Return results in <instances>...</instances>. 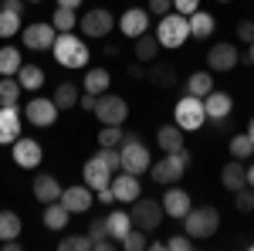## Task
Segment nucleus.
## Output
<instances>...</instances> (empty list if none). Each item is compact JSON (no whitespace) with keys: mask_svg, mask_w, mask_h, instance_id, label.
Instances as JSON below:
<instances>
[{"mask_svg":"<svg viewBox=\"0 0 254 251\" xmlns=\"http://www.w3.org/2000/svg\"><path fill=\"white\" fill-rule=\"evenodd\" d=\"M129 78H146V68L142 65H129Z\"/></svg>","mask_w":254,"mask_h":251,"instance_id":"52","label":"nucleus"},{"mask_svg":"<svg viewBox=\"0 0 254 251\" xmlns=\"http://www.w3.org/2000/svg\"><path fill=\"white\" fill-rule=\"evenodd\" d=\"M126 251H146L149 248V241H146V231H139V228H129V234L119 241Z\"/></svg>","mask_w":254,"mask_h":251,"instance_id":"40","label":"nucleus"},{"mask_svg":"<svg viewBox=\"0 0 254 251\" xmlns=\"http://www.w3.org/2000/svg\"><path fill=\"white\" fill-rule=\"evenodd\" d=\"M129 207H132V211H129L132 214V228H139V231H146V234L159 231V224H163V204H159V200L139 193Z\"/></svg>","mask_w":254,"mask_h":251,"instance_id":"6","label":"nucleus"},{"mask_svg":"<svg viewBox=\"0 0 254 251\" xmlns=\"http://www.w3.org/2000/svg\"><path fill=\"white\" fill-rule=\"evenodd\" d=\"M220 3H231V0H220Z\"/></svg>","mask_w":254,"mask_h":251,"instance_id":"58","label":"nucleus"},{"mask_svg":"<svg viewBox=\"0 0 254 251\" xmlns=\"http://www.w3.org/2000/svg\"><path fill=\"white\" fill-rule=\"evenodd\" d=\"M55 38H58V31H55V24H51V20L27 24V27L20 31V41L27 44V51H51Z\"/></svg>","mask_w":254,"mask_h":251,"instance_id":"12","label":"nucleus"},{"mask_svg":"<svg viewBox=\"0 0 254 251\" xmlns=\"http://www.w3.org/2000/svg\"><path fill=\"white\" fill-rule=\"evenodd\" d=\"M119 156H122V170L126 173H149V163H153V156H149V146L139 139V136H122V143H119Z\"/></svg>","mask_w":254,"mask_h":251,"instance_id":"4","label":"nucleus"},{"mask_svg":"<svg viewBox=\"0 0 254 251\" xmlns=\"http://www.w3.org/2000/svg\"><path fill=\"white\" fill-rule=\"evenodd\" d=\"M112 88V75H109V68H88L85 78H81V92H92V95H102V92H109Z\"/></svg>","mask_w":254,"mask_h":251,"instance_id":"22","label":"nucleus"},{"mask_svg":"<svg viewBox=\"0 0 254 251\" xmlns=\"http://www.w3.org/2000/svg\"><path fill=\"white\" fill-rule=\"evenodd\" d=\"M31 190H34V200H41V204H55L64 187L58 183V176H55V173H38V176H34V183H31Z\"/></svg>","mask_w":254,"mask_h":251,"instance_id":"21","label":"nucleus"},{"mask_svg":"<svg viewBox=\"0 0 254 251\" xmlns=\"http://www.w3.org/2000/svg\"><path fill=\"white\" fill-rule=\"evenodd\" d=\"M78 95H81V88L75 82H58V85H55V105H58L61 112H64V109H75V105H78Z\"/></svg>","mask_w":254,"mask_h":251,"instance_id":"29","label":"nucleus"},{"mask_svg":"<svg viewBox=\"0 0 254 251\" xmlns=\"http://www.w3.org/2000/svg\"><path fill=\"white\" fill-rule=\"evenodd\" d=\"M248 61H251V65H254V41H251V44H248Z\"/></svg>","mask_w":254,"mask_h":251,"instance_id":"55","label":"nucleus"},{"mask_svg":"<svg viewBox=\"0 0 254 251\" xmlns=\"http://www.w3.org/2000/svg\"><path fill=\"white\" fill-rule=\"evenodd\" d=\"M122 126H102L98 129V146H119L122 143Z\"/></svg>","mask_w":254,"mask_h":251,"instance_id":"43","label":"nucleus"},{"mask_svg":"<svg viewBox=\"0 0 254 251\" xmlns=\"http://www.w3.org/2000/svg\"><path fill=\"white\" fill-rule=\"evenodd\" d=\"M98 156L105 160V167H109L112 173H119V170H122V156H119V146H98Z\"/></svg>","mask_w":254,"mask_h":251,"instance_id":"44","label":"nucleus"},{"mask_svg":"<svg viewBox=\"0 0 254 251\" xmlns=\"http://www.w3.org/2000/svg\"><path fill=\"white\" fill-rule=\"evenodd\" d=\"M58 200L68 207V214H85V211H92L95 193H92V187H85V183H75V187H64Z\"/></svg>","mask_w":254,"mask_h":251,"instance_id":"15","label":"nucleus"},{"mask_svg":"<svg viewBox=\"0 0 254 251\" xmlns=\"http://www.w3.org/2000/svg\"><path fill=\"white\" fill-rule=\"evenodd\" d=\"M58 7H71V10H78L81 0H58Z\"/></svg>","mask_w":254,"mask_h":251,"instance_id":"53","label":"nucleus"},{"mask_svg":"<svg viewBox=\"0 0 254 251\" xmlns=\"http://www.w3.org/2000/svg\"><path fill=\"white\" fill-rule=\"evenodd\" d=\"M248 187H254V163L248 167Z\"/></svg>","mask_w":254,"mask_h":251,"instance_id":"54","label":"nucleus"},{"mask_svg":"<svg viewBox=\"0 0 254 251\" xmlns=\"http://www.w3.org/2000/svg\"><path fill=\"white\" fill-rule=\"evenodd\" d=\"M156 55H159L156 34H153V38H149V34H139L136 38V58L142 61V65H149V61H156Z\"/></svg>","mask_w":254,"mask_h":251,"instance_id":"34","label":"nucleus"},{"mask_svg":"<svg viewBox=\"0 0 254 251\" xmlns=\"http://www.w3.org/2000/svg\"><path fill=\"white\" fill-rule=\"evenodd\" d=\"M237 61H241V55H237L234 44H227V41H220V44H214L207 51V68L210 72H231Z\"/></svg>","mask_w":254,"mask_h":251,"instance_id":"18","label":"nucleus"},{"mask_svg":"<svg viewBox=\"0 0 254 251\" xmlns=\"http://www.w3.org/2000/svg\"><path fill=\"white\" fill-rule=\"evenodd\" d=\"M20 92L17 78H0V105H20Z\"/></svg>","mask_w":254,"mask_h":251,"instance_id":"37","label":"nucleus"},{"mask_svg":"<svg viewBox=\"0 0 254 251\" xmlns=\"http://www.w3.org/2000/svg\"><path fill=\"white\" fill-rule=\"evenodd\" d=\"M156 143H159V150H163V153H176V150L183 146V129H180L176 122H170V126H159Z\"/></svg>","mask_w":254,"mask_h":251,"instance_id":"28","label":"nucleus"},{"mask_svg":"<svg viewBox=\"0 0 254 251\" xmlns=\"http://www.w3.org/2000/svg\"><path fill=\"white\" fill-rule=\"evenodd\" d=\"M220 183H224V187H227L231 193L241 190V187L248 183V170H244V160H234V156H231V163H224V170H220Z\"/></svg>","mask_w":254,"mask_h":251,"instance_id":"23","label":"nucleus"},{"mask_svg":"<svg viewBox=\"0 0 254 251\" xmlns=\"http://www.w3.org/2000/svg\"><path fill=\"white\" fill-rule=\"evenodd\" d=\"M187 38H190V20L183 17V14L170 10V14H163V17H159V27H156L159 48H170V51H173V48H183Z\"/></svg>","mask_w":254,"mask_h":251,"instance_id":"5","label":"nucleus"},{"mask_svg":"<svg viewBox=\"0 0 254 251\" xmlns=\"http://www.w3.org/2000/svg\"><path fill=\"white\" fill-rule=\"evenodd\" d=\"M237 38L244 41V44H251L254 41V20H241L237 24Z\"/></svg>","mask_w":254,"mask_h":251,"instance_id":"48","label":"nucleus"},{"mask_svg":"<svg viewBox=\"0 0 254 251\" xmlns=\"http://www.w3.org/2000/svg\"><path fill=\"white\" fill-rule=\"evenodd\" d=\"M95 200H98V204H105V207H109V204L116 200V197H112V187H102V190H95Z\"/></svg>","mask_w":254,"mask_h":251,"instance_id":"51","label":"nucleus"},{"mask_svg":"<svg viewBox=\"0 0 254 251\" xmlns=\"http://www.w3.org/2000/svg\"><path fill=\"white\" fill-rule=\"evenodd\" d=\"M10 153H14V163L20 170H38L41 160H44V150H41L38 139H27V136H17L10 143Z\"/></svg>","mask_w":254,"mask_h":251,"instance_id":"13","label":"nucleus"},{"mask_svg":"<svg viewBox=\"0 0 254 251\" xmlns=\"http://www.w3.org/2000/svg\"><path fill=\"white\" fill-rule=\"evenodd\" d=\"M20 31H24V24H20V14L0 10V38H17Z\"/></svg>","mask_w":254,"mask_h":251,"instance_id":"39","label":"nucleus"},{"mask_svg":"<svg viewBox=\"0 0 254 251\" xmlns=\"http://www.w3.org/2000/svg\"><path fill=\"white\" fill-rule=\"evenodd\" d=\"M190 163H193V156L187 146H180L176 153H163L159 163H149V176H153V183H163V187H170V183H180L183 173L190 170Z\"/></svg>","mask_w":254,"mask_h":251,"instance_id":"1","label":"nucleus"},{"mask_svg":"<svg viewBox=\"0 0 254 251\" xmlns=\"http://www.w3.org/2000/svg\"><path fill=\"white\" fill-rule=\"evenodd\" d=\"M173 10L183 14V17H190L193 10H200V0H173Z\"/></svg>","mask_w":254,"mask_h":251,"instance_id":"47","label":"nucleus"},{"mask_svg":"<svg viewBox=\"0 0 254 251\" xmlns=\"http://www.w3.org/2000/svg\"><path fill=\"white\" fill-rule=\"evenodd\" d=\"M0 10H10V14H24V0H0Z\"/></svg>","mask_w":254,"mask_h":251,"instance_id":"50","label":"nucleus"},{"mask_svg":"<svg viewBox=\"0 0 254 251\" xmlns=\"http://www.w3.org/2000/svg\"><path fill=\"white\" fill-rule=\"evenodd\" d=\"M20 214L14 211H0V241H10V238H17L20 234Z\"/></svg>","mask_w":254,"mask_h":251,"instance_id":"36","label":"nucleus"},{"mask_svg":"<svg viewBox=\"0 0 254 251\" xmlns=\"http://www.w3.org/2000/svg\"><path fill=\"white\" fill-rule=\"evenodd\" d=\"M146 78H149L153 85H159V88H173L176 85V68L173 65H153V61H149Z\"/></svg>","mask_w":254,"mask_h":251,"instance_id":"31","label":"nucleus"},{"mask_svg":"<svg viewBox=\"0 0 254 251\" xmlns=\"http://www.w3.org/2000/svg\"><path fill=\"white\" fill-rule=\"evenodd\" d=\"M234 207L241 214H251L254 211V187H248V183H244L241 190H234Z\"/></svg>","mask_w":254,"mask_h":251,"instance_id":"42","label":"nucleus"},{"mask_svg":"<svg viewBox=\"0 0 254 251\" xmlns=\"http://www.w3.org/2000/svg\"><path fill=\"white\" fill-rule=\"evenodd\" d=\"M95 102H98V95H92V92H81V95H78V105H81V109H88V112H95Z\"/></svg>","mask_w":254,"mask_h":251,"instance_id":"49","label":"nucleus"},{"mask_svg":"<svg viewBox=\"0 0 254 251\" xmlns=\"http://www.w3.org/2000/svg\"><path fill=\"white\" fill-rule=\"evenodd\" d=\"M81 176H85V187H92V190H102V187H109V180H112V170L105 167V160L102 156H92V160H85V170H81Z\"/></svg>","mask_w":254,"mask_h":251,"instance_id":"20","label":"nucleus"},{"mask_svg":"<svg viewBox=\"0 0 254 251\" xmlns=\"http://www.w3.org/2000/svg\"><path fill=\"white\" fill-rule=\"evenodd\" d=\"M68 217H71V214H68V207H64V204H61V200H55V204H44V228H48V231H64V228H68Z\"/></svg>","mask_w":254,"mask_h":251,"instance_id":"25","label":"nucleus"},{"mask_svg":"<svg viewBox=\"0 0 254 251\" xmlns=\"http://www.w3.org/2000/svg\"><path fill=\"white\" fill-rule=\"evenodd\" d=\"M227 150H231V156L234 160H251L254 156V143L248 133H234L231 136V143H227Z\"/></svg>","mask_w":254,"mask_h":251,"instance_id":"35","label":"nucleus"},{"mask_svg":"<svg viewBox=\"0 0 254 251\" xmlns=\"http://www.w3.org/2000/svg\"><path fill=\"white\" fill-rule=\"evenodd\" d=\"M88 238H92V248L95 251H112L116 248V238L109 234V221L105 217H95L88 224Z\"/></svg>","mask_w":254,"mask_h":251,"instance_id":"24","label":"nucleus"},{"mask_svg":"<svg viewBox=\"0 0 254 251\" xmlns=\"http://www.w3.org/2000/svg\"><path fill=\"white\" fill-rule=\"evenodd\" d=\"M203 112H207V122H214L217 129H227L231 122V112H234V98L220 88H210L203 95Z\"/></svg>","mask_w":254,"mask_h":251,"instance_id":"8","label":"nucleus"},{"mask_svg":"<svg viewBox=\"0 0 254 251\" xmlns=\"http://www.w3.org/2000/svg\"><path fill=\"white\" fill-rule=\"evenodd\" d=\"M146 10H149V14H156V17H163V14H170V10H173V0H149V3H146Z\"/></svg>","mask_w":254,"mask_h":251,"instance_id":"46","label":"nucleus"},{"mask_svg":"<svg viewBox=\"0 0 254 251\" xmlns=\"http://www.w3.org/2000/svg\"><path fill=\"white\" fill-rule=\"evenodd\" d=\"M51 24H55V31H58V34L75 31V27H78V14H75L71 7H58V10H55V17H51Z\"/></svg>","mask_w":254,"mask_h":251,"instance_id":"38","label":"nucleus"},{"mask_svg":"<svg viewBox=\"0 0 254 251\" xmlns=\"http://www.w3.org/2000/svg\"><path fill=\"white\" fill-rule=\"evenodd\" d=\"M159 204H163V214H166V217H176V221H183V214L193 207V204H190V193L183 190V187H176V183H170V190L163 193Z\"/></svg>","mask_w":254,"mask_h":251,"instance_id":"19","label":"nucleus"},{"mask_svg":"<svg viewBox=\"0 0 254 251\" xmlns=\"http://www.w3.org/2000/svg\"><path fill=\"white\" fill-rule=\"evenodd\" d=\"M61 251H88L92 248V238L88 234H68V238H61L58 241Z\"/></svg>","mask_w":254,"mask_h":251,"instance_id":"41","label":"nucleus"},{"mask_svg":"<svg viewBox=\"0 0 254 251\" xmlns=\"http://www.w3.org/2000/svg\"><path fill=\"white\" fill-rule=\"evenodd\" d=\"M24 129V112L17 105H0V146H10Z\"/></svg>","mask_w":254,"mask_h":251,"instance_id":"16","label":"nucleus"},{"mask_svg":"<svg viewBox=\"0 0 254 251\" xmlns=\"http://www.w3.org/2000/svg\"><path fill=\"white\" fill-rule=\"evenodd\" d=\"M248 136H251V143H254V119L248 122Z\"/></svg>","mask_w":254,"mask_h":251,"instance_id":"56","label":"nucleus"},{"mask_svg":"<svg viewBox=\"0 0 254 251\" xmlns=\"http://www.w3.org/2000/svg\"><path fill=\"white\" fill-rule=\"evenodd\" d=\"M116 31V17L109 7H92L81 14V34L85 38H109Z\"/></svg>","mask_w":254,"mask_h":251,"instance_id":"10","label":"nucleus"},{"mask_svg":"<svg viewBox=\"0 0 254 251\" xmlns=\"http://www.w3.org/2000/svg\"><path fill=\"white\" fill-rule=\"evenodd\" d=\"M214 88V78H210V68L207 72H193V75L187 78V95H196V98H203L207 92Z\"/></svg>","mask_w":254,"mask_h":251,"instance_id":"33","label":"nucleus"},{"mask_svg":"<svg viewBox=\"0 0 254 251\" xmlns=\"http://www.w3.org/2000/svg\"><path fill=\"white\" fill-rule=\"evenodd\" d=\"M190 245H193V238H190V234H176V238L166 241V248H170V251H190Z\"/></svg>","mask_w":254,"mask_h":251,"instance_id":"45","label":"nucleus"},{"mask_svg":"<svg viewBox=\"0 0 254 251\" xmlns=\"http://www.w3.org/2000/svg\"><path fill=\"white\" fill-rule=\"evenodd\" d=\"M105 221H109V234H112L116 241H122V238L129 234V228H132V214L129 211H112Z\"/></svg>","mask_w":254,"mask_h":251,"instance_id":"32","label":"nucleus"},{"mask_svg":"<svg viewBox=\"0 0 254 251\" xmlns=\"http://www.w3.org/2000/svg\"><path fill=\"white\" fill-rule=\"evenodd\" d=\"M51 51H55V61H58L61 68H81V65H88V44L81 38H75L71 31H64V34H58L55 38V44H51Z\"/></svg>","mask_w":254,"mask_h":251,"instance_id":"3","label":"nucleus"},{"mask_svg":"<svg viewBox=\"0 0 254 251\" xmlns=\"http://www.w3.org/2000/svg\"><path fill=\"white\" fill-rule=\"evenodd\" d=\"M14 78L20 82L24 92H38L41 85H44V68H41V65H20Z\"/></svg>","mask_w":254,"mask_h":251,"instance_id":"27","label":"nucleus"},{"mask_svg":"<svg viewBox=\"0 0 254 251\" xmlns=\"http://www.w3.org/2000/svg\"><path fill=\"white\" fill-rule=\"evenodd\" d=\"M109 187H112V197H116V204H132L139 193H142V187H139V176H136V173H126V170L112 173Z\"/></svg>","mask_w":254,"mask_h":251,"instance_id":"14","label":"nucleus"},{"mask_svg":"<svg viewBox=\"0 0 254 251\" xmlns=\"http://www.w3.org/2000/svg\"><path fill=\"white\" fill-rule=\"evenodd\" d=\"M24 3H41V0H24Z\"/></svg>","mask_w":254,"mask_h":251,"instance_id":"57","label":"nucleus"},{"mask_svg":"<svg viewBox=\"0 0 254 251\" xmlns=\"http://www.w3.org/2000/svg\"><path fill=\"white\" fill-rule=\"evenodd\" d=\"M116 24H119V31H122L126 38L136 41L139 34H146V31H149V10H146V7H129Z\"/></svg>","mask_w":254,"mask_h":251,"instance_id":"17","label":"nucleus"},{"mask_svg":"<svg viewBox=\"0 0 254 251\" xmlns=\"http://www.w3.org/2000/svg\"><path fill=\"white\" fill-rule=\"evenodd\" d=\"M173 122L183 129V133H196L203 122H207V112H203V98L196 95H183L173 105Z\"/></svg>","mask_w":254,"mask_h":251,"instance_id":"7","label":"nucleus"},{"mask_svg":"<svg viewBox=\"0 0 254 251\" xmlns=\"http://www.w3.org/2000/svg\"><path fill=\"white\" fill-rule=\"evenodd\" d=\"M190 38L193 41H207L210 38V34H214V17H210V14H207V10H193V14H190Z\"/></svg>","mask_w":254,"mask_h":251,"instance_id":"26","label":"nucleus"},{"mask_svg":"<svg viewBox=\"0 0 254 251\" xmlns=\"http://www.w3.org/2000/svg\"><path fill=\"white\" fill-rule=\"evenodd\" d=\"M95 119L102 126H122L129 119V105L122 95H112V92H102L95 102Z\"/></svg>","mask_w":254,"mask_h":251,"instance_id":"9","label":"nucleus"},{"mask_svg":"<svg viewBox=\"0 0 254 251\" xmlns=\"http://www.w3.org/2000/svg\"><path fill=\"white\" fill-rule=\"evenodd\" d=\"M20 65H24V58H20V48H14V44H3V48H0V78H14Z\"/></svg>","mask_w":254,"mask_h":251,"instance_id":"30","label":"nucleus"},{"mask_svg":"<svg viewBox=\"0 0 254 251\" xmlns=\"http://www.w3.org/2000/svg\"><path fill=\"white\" fill-rule=\"evenodd\" d=\"M217 228H220V211L217 207H190L183 214V234H190L193 241H207L214 238Z\"/></svg>","mask_w":254,"mask_h":251,"instance_id":"2","label":"nucleus"},{"mask_svg":"<svg viewBox=\"0 0 254 251\" xmlns=\"http://www.w3.org/2000/svg\"><path fill=\"white\" fill-rule=\"evenodd\" d=\"M58 105H55V98H44V95H38V98H31L27 105H24V119L31 122V126H38V129H48V126H55L58 122Z\"/></svg>","mask_w":254,"mask_h":251,"instance_id":"11","label":"nucleus"}]
</instances>
